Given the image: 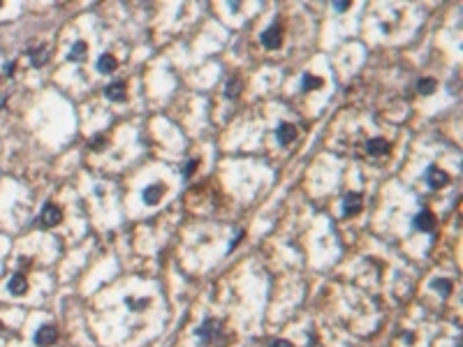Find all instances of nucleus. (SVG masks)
Instances as JSON below:
<instances>
[{"instance_id":"f257e3e1","label":"nucleus","mask_w":463,"mask_h":347,"mask_svg":"<svg viewBox=\"0 0 463 347\" xmlns=\"http://www.w3.org/2000/svg\"><path fill=\"white\" fill-rule=\"evenodd\" d=\"M220 333H223V324H220L218 320H206L199 329H197V336H199V340H204V342L216 340Z\"/></svg>"},{"instance_id":"f03ea898","label":"nucleus","mask_w":463,"mask_h":347,"mask_svg":"<svg viewBox=\"0 0 463 347\" xmlns=\"http://www.w3.org/2000/svg\"><path fill=\"white\" fill-rule=\"evenodd\" d=\"M60 220H63V211H60L56 204H47V206L42 208V213H39V225H42V227H54V225H58Z\"/></svg>"},{"instance_id":"7ed1b4c3","label":"nucleus","mask_w":463,"mask_h":347,"mask_svg":"<svg viewBox=\"0 0 463 347\" xmlns=\"http://www.w3.org/2000/svg\"><path fill=\"white\" fill-rule=\"evenodd\" d=\"M56 340H58V329L51 326V324L37 329V333H35V345L37 347H49V345H54Z\"/></svg>"},{"instance_id":"20e7f679","label":"nucleus","mask_w":463,"mask_h":347,"mask_svg":"<svg viewBox=\"0 0 463 347\" xmlns=\"http://www.w3.org/2000/svg\"><path fill=\"white\" fill-rule=\"evenodd\" d=\"M280 42H283V33H280V28L278 26H271L262 33V44H264L267 49H278Z\"/></svg>"},{"instance_id":"39448f33","label":"nucleus","mask_w":463,"mask_h":347,"mask_svg":"<svg viewBox=\"0 0 463 347\" xmlns=\"http://www.w3.org/2000/svg\"><path fill=\"white\" fill-rule=\"evenodd\" d=\"M447 181H449V176H447L442 169H438V167H431L429 171H426V183H429L433 190H440V188H445Z\"/></svg>"},{"instance_id":"423d86ee","label":"nucleus","mask_w":463,"mask_h":347,"mask_svg":"<svg viewBox=\"0 0 463 347\" xmlns=\"http://www.w3.org/2000/svg\"><path fill=\"white\" fill-rule=\"evenodd\" d=\"M361 211V195L359 192H350L343 199V213L345 215H357Z\"/></svg>"},{"instance_id":"0eeeda50","label":"nucleus","mask_w":463,"mask_h":347,"mask_svg":"<svg viewBox=\"0 0 463 347\" xmlns=\"http://www.w3.org/2000/svg\"><path fill=\"white\" fill-rule=\"evenodd\" d=\"M366 151H368L370 155H375V157L387 155L389 153V141L382 139V137H375V139H370L368 144H366Z\"/></svg>"},{"instance_id":"6e6552de","label":"nucleus","mask_w":463,"mask_h":347,"mask_svg":"<svg viewBox=\"0 0 463 347\" xmlns=\"http://www.w3.org/2000/svg\"><path fill=\"white\" fill-rule=\"evenodd\" d=\"M414 227L419 229V232H433V227H436V218H433V213L431 211L417 213V218H414Z\"/></svg>"},{"instance_id":"1a4fd4ad","label":"nucleus","mask_w":463,"mask_h":347,"mask_svg":"<svg viewBox=\"0 0 463 347\" xmlns=\"http://www.w3.org/2000/svg\"><path fill=\"white\" fill-rule=\"evenodd\" d=\"M276 137H278V141H280V144H292V141L297 139V127H294V125H289V123L278 125Z\"/></svg>"},{"instance_id":"9d476101","label":"nucleus","mask_w":463,"mask_h":347,"mask_svg":"<svg viewBox=\"0 0 463 347\" xmlns=\"http://www.w3.org/2000/svg\"><path fill=\"white\" fill-rule=\"evenodd\" d=\"M104 95H107L111 102H123V100H125V83H120V81L109 83V86L104 88Z\"/></svg>"},{"instance_id":"9b49d317","label":"nucleus","mask_w":463,"mask_h":347,"mask_svg":"<svg viewBox=\"0 0 463 347\" xmlns=\"http://www.w3.org/2000/svg\"><path fill=\"white\" fill-rule=\"evenodd\" d=\"M7 289H10L14 296H19V294H26V289H28L26 276H23V273H14V276H12V280H10V285H7Z\"/></svg>"},{"instance_id":"f8f14e48","label":"nucleus","mask_w":463,"mask_h":347,"mask_svg":"<svg viewBox=\"0 0 463 347\" xmlns=\"http://www.w3.org/2000/svg\"><path fill=\"white\" fill-rule=\"evenodd\" d=\"M160 199H162V188L160 185H148L146 190H144V201H146L148 206H155Z\"/></svg>"},{"instance_id":"ddd939ff","label":"nucleus","mask_w":463,"mask_h":347,"mask_svg":"<svg viewBox=\"0 0 463 347\" xmlns=\"http://www.w3.org/2000/svg\"><path fill=\"white\" fill-rule=\"evenodd\" d=\"M98 70L102 72V74H109V72L116 70V58L111 54H102L98 58Z\"/></svg>"},{"instance_id":"4468645a","label":"nucleus","mask_w":463,"mask_h":347,"mask_svg":"<svg viewBox=\"0 0 463 347\" xmlns=\"http://www.w3.org/2000/svg\"><path fill=\"white\" fill-rule=\"evenodd\" d=\"M322 86V79L320 76H313V74H304V79H301V88L304 91H315V88Z\"/></svg>"},{"instance_id":"2eb2a0df","label":"nucleus","mask_w":463,"mask_h":347,"mask_svg":"<svg viewBox=\"0 0 463 347\" xmlns=\"http://www.w3.org/2000/svg\"><path fill=\"white\" fill-rule=\"evenodd\" d=\"M67 58L76 60V63L86 58V42H76L74 47H72V51H70V56H67Z\"/></svg>"},{"instance_id":"dca6fc26","label":"nucleus","mask_w":463,"mask_h":347,"mask_svg":"<svg viewBox=\"0 0 463 347\" xmlns=\"http://www.w3.org/2000/svg\"><path fill=\"white\" fill-rule=\"evenodd\" d=\"M436 79H419V83H417V91L422 93V95H431V93L436 91Z\"/></svg>"},{"instance_id":"f3484780","label":"nucleus","mask_w":463,"mask_h":347,"mask_svg":"<svg viewBox=\"0 0 463 347\" xmlns=\"http://www.w3.org/2000/svg\"><path fill=\"white\" fill-rule=\"evenodd\" d=\"M431 287L438 289L442 296H447V294L452 292V282H449V280H433V282H431Z\"/></svg>"},{"instance_id":"a211bd4d","label":"nucleus","mask_w":463,"mask_h":347,"mask_svg":"<svg viewBox=\"0 0 463 347\" xmlns=\"http://www.w3.org/2000/svg\"><path fill=\"white\" fill-rule=\"evenodd\" d=\"M30 60H33V65H42L44 60H47V51H44V47L30 51Z\"/></svg>"},{"instance_id":"6ab92c4d","label":"nucleus","mask_w":463,"mask_h":347,"mask_svg":"<svg viewBox=\"0 0 463 347\" xmlns=\"http://www.w3.org/2000/svg\"><path fill=\"white\" fill-rule=\"evenodd\" d=\"M125 303L130 310H135V313H139V310L146 308V298H125Z\"/></svg>"},{"instance_id":"aec40b11","label":"nucleus","mask_w":463,"mask_h":347,"mask_svg":"<svg viewBox=\"0 0 463 347\" xmlns=\"http://www.w3.org/2000/svg\"><path fill=\"white\" fill-rule=\"evenodd\" d=\"M236 93H239V81H236V79H232V81H229V86H227V95H229V98H234Z\"/></svg>"},{"instance_id":"412c9836","label":"nucleus","mask_w":463,"mask_h":347,"mask_svg":"<svg viewBox=\"0 0 463 347\" xmlns=\"http://www.w3.org/2000/svg\"><path fill=\"white\" fill-rule=\"evenodd\" d=\"M91 148H95V151L104 148V137H95V139H91Z\"/></svg>"},{"instance_id":"4be33fe9","label":"nucleus","mask_w":463,"mask_h":347,"mask_svg":"<svg viewBox=\"0 0 463 347\" xmlns=\"http://www.w3.org/2000/svg\"><path fill=\"white\" fill-rule=\"evenodd\" d=\"M271 347H294V345H292L289 340H273Z\"/></svg>"},{"instance_id":"5701e85b","label":"nucleus","mask_w":463,"mask_h":347,"mask_svg":"<svg viewBox=\"0 0 463 347\" xmlns=\"http://www.w3.org/2000/svg\"><path fill=\"white\" fill-rule=\"evenodd\" d=\"M333 10L345 12V10H350V3H333Z\"/></svg>"},{"instance_id":"b1692460","label":"nucleus","mask_w":463,"mask_h":347,"mask_svg":"<svg viewBox=\"0 0 463 347\" xmlns=\"http://www.w3.org/2000/svg\"><path fill=\"white\" fill-rule=\"evenodd\" d=\"M195 167H197V162H195V160H192V162H190V167L185 169V176H190V174L195 171Z\"/></svg>"},{"instance_id":"393cba45","label":"nucleus","mask_w":463,"mask_h":347,"mask_svg":"<svg viewBox=\"0 0 463 347\" xmlns=\"http://www.w3.org/2000/svg\"><path fill=\"white\" fill-rule=\"evenodd\" d=\"M5 74H14V63H7L5 65Z\"/></svg>"},{"instance_id":"a878e982","label":"nucleus","mask_w":463,"mask_h":347,"mask_svg":"<svg viewBox=\"0 0 463 347\" xmlns=\"http://www.w3.org/2000/svg\"><path fill=\"white\" fill-rule=\"evenodd\" d=\"M0 331H3V322H0Z\"/></svg>"},{"instance_id":"bb28decb","label":"nucleus","mask_w":463,"mask_h":347,"mask_svg":"<svg viewBox=\"0 0 463 347\" xmlns=\"http://www.w3.org/2000/svg\"><path fill=\"white\" fill-rule=\"evenodd\" d=\"M0 7H3V3H0Z\"/></svg>"}]
</instances>
